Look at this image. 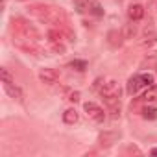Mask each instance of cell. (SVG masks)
Returning <instances> with one entry per match:
<instances>
[{
	"mask_svg": "<svg viewBox=\"0 0 157 157\" xmlns=\"http://www.w3.org/2000/svg\"><path fill=\"white\" fill-rule=\"evenodd\" d=\"M83 109H85L87 117H89L93 122L100 124V122H104V120H105V113H104V109H102L98 104H94V102H85Z\"/></svg>",
	"mask_w": 157,
	"mask_h": 157,
	"instance_id": "cell-4",
	"label": "cell"
},
{
	"mask_svg": "<svg viewBox=\"0 0 157 157\" xmlns=\"http://www.w3.org/2000/svg\"><path fill=\"white\" fill-rule=\"evenodd\" d=\"M32 15H35L39 21L43 22H48V24H56L57 28L65 24V15L57 10V8H52V6H44V4H35L30 8Z\"/></svg>",
	"mask_w": 157,
	"mask_h": 157,
	"instance_id": "cell-1",
	"label": "cell"
},
{
	"mask_svg": "<svg viewBox=\"0 0 157 157\" xmlns=\"http://www.w3.org/2000/svg\"><path fill=\"white\" fill-rule=\"evenodd\" d=\"M68 67H70L72 70H78V72H83V70L87 68V63H85V61H80V59H74L72 63H68Z\"/></svg>",
	"mask_w": 157,
	"mask_h": 157,
	"instance_id": "cell-17",
	"label": "cell"
},
{
	"mask_svg": "<svg viewBox=\"0 0 157 157\" xmlns=\"http://www.w3.org/2000/svg\"><path fill=\"white\" fill-rule=\"evenodd\" d=\"M140 87H144V85H142V80H140V74H139V76H131L129 80H128V93H129L131 96L137 94Z\"/></svg>",
	"mask_w": 157,
	"mask_h": 157,
	"instance_id": "cell-13",
	"label": "cell"
},
{
	"mask_svg": "<svg viewBox=\"0 0 157 157\" xmlns=\"http://www.w3.org/2000/svg\"><path fill=\"white\" fill-rule=\"evenodd\" d=\"M128 17H129V21H133V22L140 21V19L144 17V8H142L140 4H131V6L128 8Z\"/></svg>",
	"mask_w": 157,
	"mask_h": 157,
	"instance_id": "cell-12",
	"label": "cell"
},
{
	"mask_svg": "<svg viewBox=\"0 0 157 157\" xmlns=\"http://www.w3.org/2000/svg\"><path fill=\"white\" fill-rule=\"evenodd\" d=\"M0 74H2V82H13V78H11L8 68H0Z\"/></svg>",
	"mask_w": 157,
	"mask_h": 157,
	"instance_id": "cell-20",
	"label": "cell"
},
{
	"mask_svg": "<svg viewBox=\"0 0 157 157\" xmlns=\"http://www.w3.org/2000/svg\"><path fill=\"white\" fill-rule=\"evenodd\" d=\"M2 83H4V89H6V93L10 94V98H13V100H17V102H22V100H24V93H22L21 87H17L13 82H2Z\"/></svg>",
	"mask_w": 157,
	"mask_h": 157,
	"instance_id": "cell-8",
	"label": "cell"
},
{
	"mask_svg": "<svg viewBox=\"0 0 157 157\" xmlns=\"http://www.w3.org/2000/svg\"><path fill=\"white\" fill-rule=\"evenodd\" d=\"M118 139H120V133H117V131H102V133L98 135V142H100L102 146H111V144H115Z\"/></svg>",
	"mask_w": 157,
	"mask_h": 157,
	"instance_id": "cell-9",
	"label": "cell"
},
{
	"mask_svg": "<svg viewBox=\"0 0 157 157\" xmlns=\"http://www.w3.org/2000/svg\"><path fill=\"white\" fill-rule=\"evenodd\" d=\"M124 41H126V39H124L122 32H118V30H111V32L107 33V43H109V46H113V48L122 46Z\"/></svg>",
	"mask_w": 157,
	"mask_h": 157,
	"instance_id": "cell-11",
	"label": "cell"
},
{
	"mask_svg": "<svg viewBox=\"0 0 157 157\" xmlns=\"http://www.w3.org/2000/svg\"><path fill=\"white\" fill-rule=\"evenodd\" d=\"M151 155H157V148H153V150H151Z\"/></svg>",
	"mask_w": 157,
	"mask_h": 157,
	"instance_id": "cell-22",
	"label": "cell"
},
{
	"mask_svg": "<svg viewBox=\"0 0 157 157\" xmlns=\"http://www.w3.org/2000/svg\"><path fill=\"white\" fill-rule=\"evenodd\" d=\"M140 80H142L144 87H151L155 83V76L153 74H140Z\"/></svg>",
	"mask_w": 157,
	"mask_h": 157,
	"instance_id": "cell-19",
	"label": "cell"
},
{
	"mask_svg": "<svg viewBox=\"0 0 157 157\" xmlns=\"http://www.w3.org/2000/svg\"><path fill=\"white\" fill-rule=\"evenodd\" d=\"M11 24H13V32H15V35H22V37H28V39L39 41L41 35H39L37 28H35L30 21H26V19H22V17H17V19L11 21Z\"/></svg>",
	"mask_w": 157,
	"mask_h": 157,
	"instance_id": "cell-2",
	"label": "cell"
},
{
	"mask_svg": "<svg viewBox=\"0 0 157 157\" xmlns=\"http://www.w3.org/2000/svg\"><path fill=\"white\" fill-rule=\"evenodd\" d=\"M78 120H80V115H78L76 109H67L63 113V122L65 124H76Z\"/></svg>",
	"mask_w": 157,
	"mask_h": 157,
	"instance_id": "cell-15",
	"label": "cell"
},
{
	"mask_svg": "<svg viewBox=\"0 0 157 157\" xmlns=\"http://www.w3.org/2000/svg\"><path fill=\"white\" fill-rule=\"evenodd\" d=\"M100 96L102 100H107V98H120L122 96V89L117 82H104V85L100 87Z\"/></svg>",
	"mask_w": 157,
	"mask_h": 157,
	"instance_id": "cell-3",
	"label": "cell"
},
{
	"mask_svg": "<svg viewBox=\"0 0 157 157\" xmlns=\"http://www.w3.org/2000/svg\"><path fill=\"white\" fill-rule=\"evenodd\" d=\"M140 44H142V46H148V48L153 46V44H157V33H155L153 26H146V28H144V35H142Z\"/></svg>",
	"mask_w": 157,
	"mask_h": 157,
	"instance_id": "cell-10",
	"label": "cell"
},
{
	"mask_svg": "<svg viewBox=\"0 0 157 157\" xmlns=\"http://www.w3.org/2000/svg\"><path fill=\"white\" fill-rule=\"evenodd\" d=\"M78 2V8H80V11H89L93 15H104V10L102 6L96 2V0H76Z\"/></svg>",
	"mask_w": 157,
	"mask_h": 157,
	"instance_id": "cell-6",
	"label": "cell"
},
{
	"mask_svg": "<svg viewBox=\"0 0 157 157\" xmlns=\"http://www.w3.org/2000/svg\"><path fill=\"white\" fill-rule=\"evenodd\" d=\"M13 43H15L21 50H24V52H28V54H39V52H41V48L37 46V41H33V39L22 37V35H15Z\"/></svg>",
	"mask_w": 157,
	"mask_h": 157,
	"instance_id": "cell-5",
	"label": "cell"
},
{
	"mask_svg": "<svg viewBox=\"0 0 157 157\" xmlns=\"http://www.w3.org/2000/svg\"><path fill=\"white\" fill-rule=\"evenodd\" d=\"M142 117L146 120H155L157 118V109L155 107H144L142 109Z\"/></svg>",
	"mask_w": 157,
	"mask_h": 157,
	"instance_id": "cell-18",
	"label": "cell"
},
{
	"mask_svg": "<svg viewBox=\"0 0 157 157\" xmlns=\"http://www.w3.org/2000/svg\"><path fill=\"white\" fill-rule=\"evenodd\" d=\"M144 104H153V102H157V87H148V91L142 94V98H140Z\"/></svg>",
	"mask_w": 157,
	"mask_h": 157,
	"instance_id": "cell-14",
	"label": "cell"
},
{
	"mask_svg": "<svg viewBox=\"0 0 157 157\" xmlns=\"http://www.w3.org/2000/svg\"><path fill=\"white\" fill-rule=\"evenodd\" d=\"M68 100L70 102H80V93H78V91H68Z\"/></svg>",
	"mask_w": 157,
	"mask_h": 157,
	"instance_id": "cell-21",
	"label": "cell"
},
{
	"mask_svg": "<svg viewBox=\"0 0 157 157\" xmlns=\"http://www.w3.org/2000/svg\"><path fill=\"white\" fill-rule=\"evenodd\" d=\"M39 80L46 85H54L59 80V72L56 68H41L39 70Z\"/></svg>",
	"mask_w": 157,
	"mask_h": 157,
	"instance_id": "cell-7",
	"label": "cell"
},
{
	"mask_svg": "<svg viewBox=\"0 0 157 157\" xmlns=\"http://www.w3.org/2000/svg\"><path fill=\"white\" fill-rule=\"evenodd\" d=\"M135 33H137V26L133 24V21L122 28V35H124V39H133V37H135Z\"/></svg>",
	"mask_w": 157,
	"mask_h": 157,
	"instance_id": "cell-16",
	"label": "cell"
}]
</instances>
